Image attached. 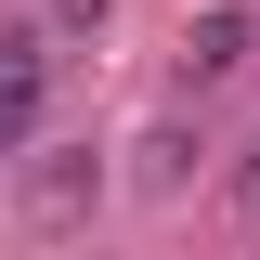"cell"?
Listing matches in <instances>:
<instances>
[{"label":"cell","instance_id":"cell-2","mask_svg":"<svg viewBox=\"0 0 260 260\" xmlns=\"http://www.w3.org/2000/svg\"><path fill=\"white\" fill-rule=\"evenodd\" d=\"M234 52H247V13H208V26H195V78H221Z\"/></svg>","mask_w":260,"mask_h":260},{"label":"cell","instance_id":"cell-3","mask_svg":"<svg viewBox=\"0 0 260 260\" xmlns=\"http://www.w3.org/2000/svg\"><path fill=\"white\" fill-rule=\"evenodd\" d=\"M52 26H104V0H52Z\"/></svg>","mask_w":260,"mask_h":260},{"label":"cell","instance_id":"cell-4","mask_svg":"<svg viewBox=\"0 0 260 260\" xmlns=\"http://www.w3.org/2000/svg\"><path fill=\"white\" fill-rule=\"evenodd\" d=\"M247 208H260V169H247Z\"/></svg>","mask_w":260,"mask_h":260},{"label":"cell","instance_id":"cell-1","mask_svg":"<svg viewBox=\"0 0 260 260\" xmlns=\"http://www.w3.org/2000/svg\"><path fill=\"white\" fill-rule=\"evenodd\" d=\"M39 104H52V26H0V156H26Z\"/></svg>","mask_w":260,"mask_h":260}]
</instances>
